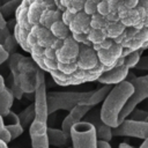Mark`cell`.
<instances>
[{
  "instance_id": "3957f363",
  "label": "cell",
  "mask_w": 148,
  "mask_h": 148,
  "mask_svg": "<svg viewBox=\"0 0 148 148\" xmlns=\"http://www.w3.org/2000/svg\"><path fill=\"white\" fill-rule=\"evenodd\" d=\"M90 91H50L47 92V110L49 114L57 111H71L75 105L81 104L90 95Z\"/></svg>"
},
{
  "instance_id": "4316f807",
  "label": "cell",
  "mask_w": 148,
  "mask_h": 148,
  "mask_svg": "<svg viewBox=\"0 0 148 148\" xmlns=\"http://www.w3.org/2000/svg\"><path fill=\"white\" fill-rule=\"evenodd\" d=\"M9 56H10V53L0 44V65H2L5 61H7L9 59Z\"/></svg>"
},
{
  "instance_id": "484cf974",
  "label": "cell",
  "mask_w": 148,
  "mask_h": 148,
  "mask_svg": "<svg viewBox=\"0 0 148 148\" xmlns=\"http://www.w3.org/2000/svg\"><path fill=\"white\" fill-rule=\"evenodd\" d=\"M135 68L139 71H148V56H141Z\"/></svg>"
},
{
  "instance_id": "6da1fadb",
  "label": "cell",
  "mask_w": 148,
  "mask_h": 148,
  "mask_svg": "<svg viewBox=\"0 0 148 148\" xmlns=\"http://www.w3.org/2000/svg\"><path fill=\"white\" fill-rule=\"evenodd\" d=\"M10 90L15 98H22L24 94H35L40 67L31 57H24L18 52L9 56Z\"/></svg>"
},
{
  "instance_id": "cb8c5ba5",
  "label": "cell",
  "mask_w": 148,
  "mask_h": 148,
  "mask_svg": "<svg viewBox=\"0 0 148 148\" xmlns=\"http://www.w3.org/2000/svg\"><path fill=\"white\" fill-rule=\"evenodd\" d=\"M0 139L6 141L7 143L12 141V135L9 133V131L6 128L5 126V123H3V119H2V116L0 114Z\"/></svg>"
},
{
  "instance_id": "5b68a950",
  "label": "cell",
  "mask_w": 148,
  "mask_h": 148,
  "mask_svg": "<svg viewBox=\"0 0 148 148\" xmlns=\"http://www.w3.org/2000/svg\"><path fill=\"white\" fill-rule=\"evenodd\" d=\"M126 80H128L133 84L134 92L132 94V96L130 97V99L127 101V103L125 104L124 109L120 112V116H119L120 123L131 114V112L138 106L139 103L148 98V74L138 76V77L133 76L132 79H126Z\"/></svg>"
},
{
  "instance_id": "7a4b0ae2",
  "label": "cell",
  "mask_w": 148,
  "mask_h": 148,
  "mask_svg": "<svg viewBox=\"0 0 148 148\" xmlns=\"http://www.w3.org/2000/svg\"><path fill=\"white\" fill-rule=\"evenodd\" d=\"M133 92L134 87L128 80H124L117 84H113L101 106V119L112 128L117 127L120 124V112Z\"/></svg>"
},
{
  "instance_id": "8fae6325",
  "label": "cell",
  "mask_w": 148,
  "mask_h": 148,
  "mask_svg": "<svg viewBox=\"0 0 148 148\" xmlns=\"http://www.w3.org/2000/svg\"><path fill=\"white\" fill-rule=\"evenodd\" d=\"M86 121L94 125L95 130H96V136H97V140H101V141H108L110 142L111 139H112V127L106 125L102 119H101V114L99 112H94L91 116H89L87 119H84Z\"/></svg>"
},
{
  "instance_id": "ac0fdd59",
  "label": "cell",
  "mask_w": 148,
  "mask_h": 148,
  "mask_svg": "<svg viewBox=\"0 0 148 148\" xmlns=\"http://www.w3.org/2000/svg\"><path fill=\"white\" fill-rule=\"evenodd\" d=\"M106 38H108V36H106L105 29H91L88 32V39L92 43V45L95 46V50L96 51H99L102 49L101 47V44Z\"/></svg>"
},
{
  "instance_id": "5bb4252c",
  "label": "cell",
  "mask_w": 148,
  "mask_h": 148,
  "mask_svg": "<svg viewBox=\"0 0 148 148\" xmlns=\"http://www.w3.org/2000/svg\"><path fill=\"white\" fill-rule=\"evenodd\" d=\"M47 135H49V142L53 147H66L71 140V135L66 134L62 130L59 128H53V127H47Z\"/></svg>"
},
{
  "instance_id": "83f0119b",
  "label": "cell",
  "mask_w": 148,
  "mask_h": 148,
  "mask_svg": "<svg viewBox=\"0 0 148 148\" xmlns=\"http://www.w3.org/2000/svg\"><path fill=\"white\" fill-rule=\"evenodd\" d=\"M84 2H86V0H72V7L75 8L76 13H80L83 8Z\"/></svg>"
},
{
  "instance_id": "9a60e30c",
  "label": "cell",
  "mask_w": 148,
  "mask_h": 148,
  "mask_svg": "<svg viewBox=\"0 0 148 148\" xmlns=\"http://www.w3.org/2000/svg\"><path fill=\"white\" fill-rule=\"evenodd\" d=\"M112 86H113V84H103L102 88L96 89V90H92L91 95H90L86 101H83L81 104H83V105H89V106H92V108H94L95 105H97L98 103H101V102L104 101V98L106 97V95H108L109 91L111 90Z\"/></svg>"
},
{
  "instance_id": "d4e9b609",
  "label": "cell",
  "mask_w": 148,
  "mask_h": 148,
  "mask_svg": "<svg viewBox=\"0 0 148 148\" xmlns=\"http://www.w3.org/2000/svg\"><path fill=\"white\" fill-rule=\"evenodd\" d=\"M132 119L134 120H146V118L148 117V111H145V110H139V109H134L132 112ZM130 114V116H131Z\"/></svg>"
},
{
  "instance_id": "30bf717a",
  "label": "cell",
  "mask_w": 148,
  "mask_h": 148,
  "mask_svg": "<svg viewBox=\"0 0 148 148\" xmlns=\"http://www.w3.org/2000/svg\"><path fill=\"white\" fill-rule=\"evenodd\" d=\"M128 74H130V68L125 64H123V65L114 66V67L105 71L97 79V82H99L102 84H117V83L126 80Z\"/></svg>"
},
{
  "instance_id": "52a82bcc",
  "label": "cell",
  "mask_w": 148,
  "mask_h": 148,
  "mask_svg": "<svg viewBox=\"0 0 148 148\" xmlns=\"http://www.w3.org/2000/svg\"><path fill=\"white\" fill-rule=\"evenodd\" d=\"M112 133L118 136L124 135V136H133L146 140L148 138V121L134 120L132 118L125 119L117 127L112 128Z\"/></svg>"
},
{
  "instance_id": "f1b7e54d",
  "label": "cell",
  "mask_w": 148,
  "mask_h": 148,
  "mask_svg": "<svg viewBox=\"0 0 148 148\" xmlns=\"http://www.w3.org/2000/svg\"><path fill=\"white\" fill-rule=\"evenodd\" d=\"M114 43V39H111V38H106L102 44H101V47L102 49H109L112 44Z\"/></svg>"
},
{
  "instance_id": "4fadbf2b",
  "label": "cell",
  "mask_w": 148,
  "mask_h": 148,
  "mask_svg": "<svg viewBox=\"0 0 148 148\" xmlns=\"http://www.w3.org/2000/svg\"><path fill=\"white\" fill-rule=\"evenodd\" d=\"M91 16L84 15V14H75L72 22L69 23V30L72 34H88L91 30Z\"/></svg>"
},
{
  "instance_id": "e0dca14e",
  "label": "cell",
  "mask_w": 148,
  "mask_h": 148,
  "mask_svg": "<svg viewBox=\"0 0 148 148\" xmlns=\"http://www.w3.org/2000/svg\"><path fill=\"white\" fill-rule=\"evenodd\" d=\"M14 101V95L9 88H5L0 92V114H6L8 111H10V106Z\"/></svg>"
},
{
  "instance_id": "4dcf8cb0",
  "label": "cell",
  "mask_w": 148,
  "mask_h": 148,
  "mask_svg": "<svg viewBox=\"0 0 148 148\" xmlns=\"http://www.w3.org/2000/svg\"><path fill=\"white\" fill-rule=\"evenodd\" d=\"M8 1H10V0H2V2H8Z\"/></svg>"
},
{
  "instance_id": "44dd1931",
  "label": "cell",
  "mask_w": 148,
  "mask_h": 148,
  "mask_svg": "<svg viewBox=\"0 0 148 148\" xmlns=\"http://www.w3.org/2000/svg\"><path fill=\"white\" fill-rule=\"evenodd\" d=\"M21 2H22V0H10L8 2H3L0 6V12L2 13V15L5 17H9L10 15L16 13V10L20 7Z\"/></svg>"
},
{
  "instance_id": "277c9868",
  "label": "cell",
  "mask_w": 148,
  "mask_h": 148,
  "mask_svg": "<svg viewBox=\"0 0 148 148\" xmlns=\"http://www.w3.org/2000/svg\"><path fill=\"white\" fill-rule=\"evenodd\" d=\"M72 148H97L96 130L92 124L82 120L71 130Z\"/></svg>"
},
{
  "instance_id": "f546056e",
  "label": "cell",
  "mask_w": 148,
  "mask_h": 148,
  "mask_svg": "<svg viewBox=\"0 0 148 148\" xmlns=\"http://www.w3.org/2000/svg\"><path fill=\"white\" fill-rule=\"evenodd\" d=\"M6 88V84H5V80H3V77L0 75V92Z\"/></svg>"
},
{
  "instance_id": "9c48e42d",
  "label": "cell",
  "mask_w": 148,
  "mask_h": 148,
  "mask_svg": "<svg viewBox=\"0 0 148 148\" xmlns=\"http://www.w3.org/2000/svg\"><path fill=\"white\" fill-rule=\"evenodd\" d=\"M91 110H92V106H89V105H83V104H77V105H75V106L69 111V113L65 117V119L62 120L61 130H62L66 134L71 135V130H72V127H73L76 123L82 121L83 117H84L88 112H90Z\"/></svg>"
},
{
  "instance_id": "603a6c76",
  "label": "cell",
  "mask_w": 148,
  "mask_h": 148,
  "mask_svg": "<svg viewBox=\"0 0 148 148\" xmlns=\"http://www.w3.org/2000/svg\"><path fill=\"white\" fill-rule=\"evenodd\" d=\"M96 13H98V12H97V5H96L95 2H92V1L86 0L82 10H81L80 13H76V14H84V15H88V16H92V15H95Z\"/></svg>"
},
{
  "instance_id": "ba28073f",
  "label": "cell",
  "mask_w": 148,
  "mask_h": 148,
  "mask_svg": "<svg viewBox=\"0 0 148 148\" xmlns=\"http://www.w3.org/2000/svg\"><path fill=\"white\" fill-rule=\"evenodd\" d=\"M47 123L35 119L29 126L31 148H50L47 135Z\"/></svg>"
},
{
  "instance_id": "ffe728a7",
  "label": "cell",
  "mask_w": 148,
  "mask_h": 148,
  "mask_svg": "<svg viewBox=\"0 0 148 148\" xmlns=\"http://www.w3.org/2000/svg\"><path fill=\"white\" fill-rule=\"evenodd\" d=\"M18 118H20V121L22 124L23 127H27V126H30L31 123L35 120L36 118V111H35V104H30L28 105L23 111L20 112L18 114Z\"/></svg>"
},
{
  "instance_id": "2e32d148",
  "label": "cell",
  "mask_w": 148,
  "mask_h": 148,
  "mask_svg": "<svg viewBox=\"0 0 148 148\" xmlns=\"http://www.w3.org/2000/svg\"><path fill=\"white\" fill-rule=\"evenodd\" d=\"M0 44L12 54L15 52L18 43L16 42L15 37L12 35V32L9 31L8 27L6 28H0Z\"/></svg>"
},
{
  "instance_id": "1f68e13d",
  "label": "cell",
  "mask_w": 148,
  "mask_h": 148,
  "mask_svg": "<svg viewBox=\"0 0 148 148\" xmlns=\"http://www.w3.org/2000/svg\"><path fill=\"white\" fill-rule=\"evenodd\" d=\"M146 121H148V117H147V118H146Z\"/></svg>"
},
{
  "instance_id": "7402d4cb",
  "label": "cell",
  "mask_w": 148,
  "mask_h": 148,
  "mask_svg": "<svg viewBox=\"0 0 148 148\" xmlns=\"http://www.w3.org/2000/svg\"><path fill=\"white\" fill-rule=\"evenodd\" d=\"M142 51L143 50H135V51H132L130 52L128 54H126L124 57V64L131 69V68H134L139 61V59L141 58L142 56Z\"/></svg>"
},
{
  "instance_id": "8992f818",
  "label": "cell",
  "mask_w": 148,
  "mask_h": 148,
  "mask_svg": "<svg viewBox=\"0 0 148 148\" xmlns=\"http://www.w3.org/2000/svg\"><path fill=\"white\" fill-rule=\"evenodd\" d=\"M45 73L42 68L38 73V81L37 87L35 90V111H36V118L42 121L47 123L49 118V110H47V92H46V83H45Z\"/></svg>"
},
{
  "instance_id": "7c38bea8",
  "label": "cell",
  "mask_w": 148,
  "mask_h": 148,
  "mask_svg": "<svg viewBox=\"0 0 148 148\" xmlns=\"http://www.w3.org/2000/svg\"><path fill=\"white\" fill-rule=\"evenodd\" d=\"M2 119H3V123H5L6 128L9 131V133L12 135V140L18 138L23 133L24 127L22 126V124L20 121L18 114H16L15 112H13L10 110L6 114H2Z\"/></svg>"
},
{
  "instance_id": "d6986e66",
  "label": "cell",
  "mask_w": 148,
  "mask_h": 148,
  "mask_svg": "<svg viewBox=\"0 0 148 148\" xmlns=\"http://www.w3.org/2000/svg\"><path fill=\"white\" fill-rule=\"evenodd\" d=\"M105 31H106V36L108 38H111V39H116L117 37H119L126 29V27L120 23V22H110L108 21L105 27H104Z\"/></svg>"
}]
</instances>
